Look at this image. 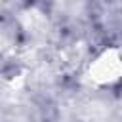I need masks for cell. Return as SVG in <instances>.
Listing matches in <instances>:
<instances>
[{
    "label": "cell",
    "instance_id": "cell-1",
    "mask_svg": "<svg viewBox=\"0 0 122 122\" xmlns=\"http://www.w3.org/2000/svg\"><path fill=\"white\" fill-rule=\"evenodd\" d=\"M93 78L99 82H114L122 76V59L116 55V51H105L99 55L93 63Z\"/></svg>",
    "mask_w": 122,
    "mask_h": 122
}]
</instances>
